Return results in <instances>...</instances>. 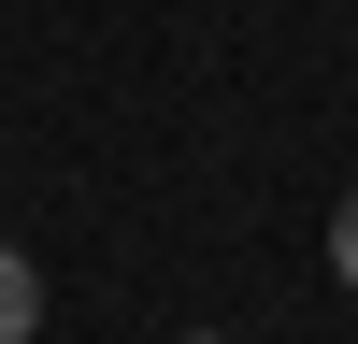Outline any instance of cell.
<instances>
[{
    "label": "cell",
    "mask_w": 358,
    "mask_h": 344,
    "mask_svg": "<svg viewBox=\"0 0 358 344\" xmlns=\"http://www.w3.org/2000/svg\"><path fill=\"white\" fill-rule=\"evenodd\" d=\"M29 330H43V258L0 244V344H29Z\"/></svg>",
    "instance_id": "cell-1"
},
{
    "label": "cell",
    "mask_w": 358,
    "mask_h": 344,
    "mask_svg": "<svg viewBox=\"0 0 358 344\" xmlns=\"http://www.w3.org/2000/svg\"><path fill=\"white\" fill-rule=\"evenodd\" d=\"M330 273H344V287H358V187H344V201H330Z\"/></svg>",
    "instance_id": "cell-2"
},
{
    "label": "cell",
    "mask_w": 358,
    "mask_h": 344,
    "mask_svg": "<svg viewBox=\"0 0 358 344\" xmlns=\"http://www.w3.org/2000/svg\"><path fill=\"white\" fill-rule=\"evenodd\" d=\"M187 344H229V330H187Z\"/></svg>",
    "instance_id": "cell-3"
}]
</instances>
